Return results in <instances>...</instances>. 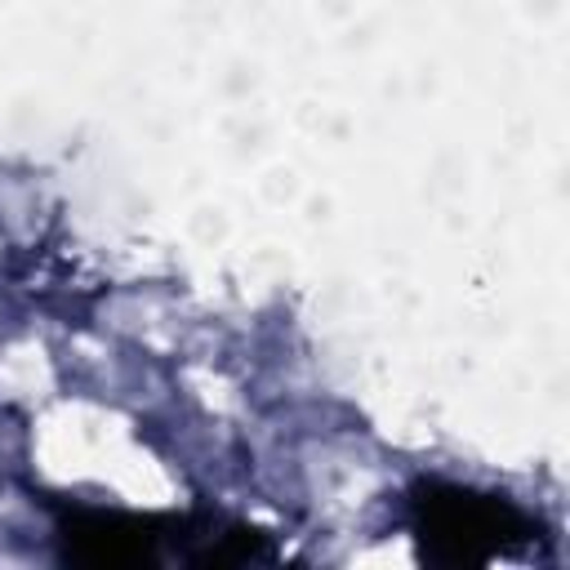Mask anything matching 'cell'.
I'll return each mask as SVG.
<instances>
[{"mask_svg": "<svg viewBox=\"0 0 570 570\" xmlns=\"http://www.w3.org/2000/svg\"><path fill=\"white\" fill-rule=\"evenodd\" d=\"M414 534L428 561L441 566H468V561H490L494 552H508L530 534V521L476 490L459 485H423L414 499Z\"/></svg>", "mask_w": 570, "mask_h": 570, "instance_id": "6da1fadb", "label": "cell"}, {"mask_svg": "<svg viewBox=\"0 0 570 570\" xmlns=\"http://www.w3.org/2000/svg\"><path fill=\"white\" fill-rule=\"evenodd\" d=\"M62 548L76 561L89 566H138L156 561V539L151 521L142 517H120V512H71L62 525Z\"/></svg>", "mask_w": 570, "mask_h": 570, "instance_id": "7a4b0ae2", "label": "cell"}]
</instances>
